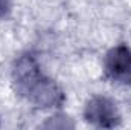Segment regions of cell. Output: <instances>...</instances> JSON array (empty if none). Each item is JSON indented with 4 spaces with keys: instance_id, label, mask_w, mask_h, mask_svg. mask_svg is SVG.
Instances as JSON below:
<instances>
[{
    "instance_id": "cell-1",
    "label": "cell",
    "mask_w": 131,
    "mask_h": 130,
    "mask_svg": "<svg viewBox=\"0 0 131 130\" xmlns=\"http://www.w3.org/2000/svg\"><path fill=\"white\" fill-rule=\"evenodd\" d=\"M12 75L17 90L35 104L52 107L63 101L61 90L52 80L41 73V69L32 55L20 57L15 61Z\"/></svg>"
},
{
    "instance_id": "cell-2",
    "label": "cell",
    "mask_w": 131,
    "mask_h": 130,
    "mask_svg": "<svg viewBox=\"0 0 131 130\" xmlns=\"http://www.w3.org/2000/svg\"><path fill=\"white\" fill-rule=\"evenodd\" d=\"M105 73L116 83H131V49L125 44L113 48L105 57Z\"/></svg>"
},
{
    "instance_id": "cell-3",
    "label": "cell",
    "mask_w": 131,
    "mask_h": 130,
    "mask_svg": "<svg viewBox=\"0 0 131 130\" xmlns=\"http://www.w3.org/2000/svg\"><path fill=\"white\" fill-rule=\"evenodd\" d=\"M85 119L98 127H114L121 121L116 104L105 97H93L87 103Z\"/></svg>"
},
{
    "instance_id": "cell-4",
    "label": "cell",
    "mask_w": 131,
    "mask_h": 130,
    "mask_svg": "<svg viewBox=\"0 0 131 130\" xmlns=\"http://www.w3.org/2000/svg\"><path fill=\"white\" fill-rule=\"evenodd\" d=\"M8 11H9V0H0V17L6 15Z\"/></svg>"
}]
</instances>
